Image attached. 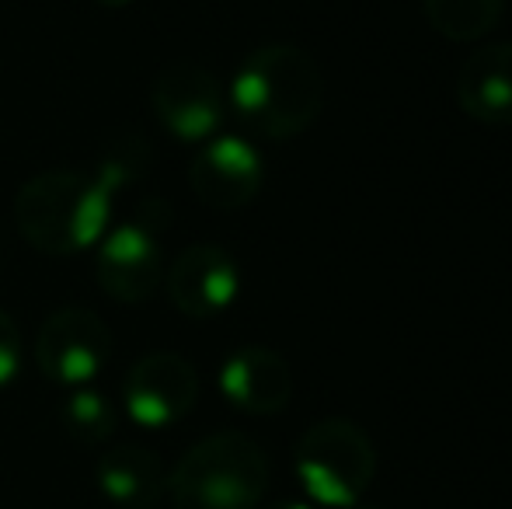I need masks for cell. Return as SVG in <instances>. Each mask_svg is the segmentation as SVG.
<instances>
[{"label":"cell","mask_w":512,"mask_h":509,"mask_svg":"<svg viewBox=\"0 0 512 509\" xmlns=\"http://www.w3.org/2000/svg\"><path fill=\"white\" fill-rule=\"evenodd\" d=\"M98 7H126V4H133V0H95Z\"/></svg>","instance_id":"cell-18"},{"label":"cell","mask_w":512,"mask_h":509,"mask_svg":"<svg viewBox=\"0 0 512 509\" xmlns=\"http://www.w3.org/2000/svg\"><path fill=\"white\" fill-rule=\"evenodd\" d=\"M95 478L108 503L122 509H150L161 499V492L168 489L161 457L150 454L147 447H136V443L105 450L98 457Z\"/></svg>","instance_id":"cell-13"},{"label":"cell","mask_w":512,"mask_h":509,"mask_svg":"<svg viewBox=\"0 0 512 509\" xmlns=\"http://www.w3.org/2000/svg\"><path fill=\"white\" fill-rule=\"evenodd\" d=\"M171 304L189 318H216L230 311L241 293V269L220 245H192L171 262Z\"/></svg>","instance_id":"cell-10"},{"label":"cell","mask_w":512,"mask_h":509,"mask_svg":"<svg viewBox=\"0 0 512 509\" xmlns=\"http://www.w3.org/2000/svg\"><path fill=\"white\" fill-rule=\"evenodd\" d=\"M457 105L485 126H512V42L474 49L457 74Z\"/></svg>","instance_id":"cell-12"},{"label":"cell","mask_w":512,"mask_h":509,"mask_svg":"<svg viewBox=\"0 0 512 509\" xmlns=\"http://www.w3.org/2000/svg\"><path fill=\"white\" fill-rule=\"evenodd\" d=\"M262 509H314V506L304 503V499H279V503H269Z\"/></svg>","instance_id":"cell-17"},{"label":"cell","mask_w":512,"mask_h":509,"mask_svg":"<svg viewBox=\"0 0 512 509\" xmlns=\"http://www.w3.org/2000/svg\"><path fill=\"white\" fill-rule=\"evenodd\" d=\"M349 509H384V506H370V503H356V506H349Z\"/></svg>","instance_id":"cell-19"},{"label":"cell","mask_w":512,"mask_h":509,"mask_svg":"<svg viewBox=\"0 0 512 509\" xmlns=\"http://www.w3.org/2000/svg\"><path fill=\"white\" fill-rule=\"evenodd\" d=\"M265 164L255 143L234 133H216L199 143L189 164V185L209 210H241L262 192Z\"/></svg>","instance_id":"cell-9"},{"label":"cell","mask_w":512,"mask_h":509,"mask_svg":"<svg viewBox=\"0 0 512 509\" xmlns=\"http://www.w3.org/2000/svg\"><path fill=\"white\" fill-rule=\"evenodd\" d=\"M136 164L122 154L105 157L91 171H42L21 185L14 220L32 248L42 255L70 258L95 248L112 227L115 196L126 189Z\"/></svg>","instance_id":"cell-1"},{"label":"cell","mask_w":512,"mask_h":509,"mask_svg":"<svg viewBox=\"0 0 512 509\" xmlns=\"http://www.w3.org/2000/svg\"><path fill=\"white\" fill-rule=\"evenodd\" d=\"M293 471L310 503L349 509L363 503L377 478V447L359 422L331 415L304 429L293 450Z\"/></svg>","instance_id":"cell-4"},{"label":"cell","mask_w":512,"mask_h":509,"mask_svg":"<svg viewBox=\"0 0 512 509\" xmlns=\"http://www.w3.org/2000/svg\"><path fill=\"white\" fill-rule=\"evenodd\" d=\"M199 374L178 353H150L129 367L122 381V408L143 429H168L192 412Z\"/></svg>","instance_id":"cell-6"},{"label":"cell","mask_w":512,"mask_h":509,"mask_svg":"<svg viewBox=\"0 0 512 509\" xmlns=\"http://www.w3.org/2000/svg\"><path fill=\"white\" fill-rule=\"evenodd\" d=\"M115 419L119 408L105 391H98L95 384L67 387L60 401V422L67 429V436L81 447H98L115 433Z\"/></svg>","instance_id":"cell-14"},{"label":"cell","mask_w":512,"mask_h":509,"mask_svg":"<svg viewBox=\"0 0 512 509\" xmlns=\"http://www.w3.org/2000/svg\"><path fill=\"white\" fill-rule=\"evenodd\" d=\"M269 454L244 433H213L192 443L168 489L178 509H258L269 492Z\"/></svg>","instance_id":"cell-3"},{"label":"cell","mask_w":512,"mask_h":509,"mask_svg":"<svg viewBox=\"0 0 512 509\" xmlns=\"http://www.w3.org/2000/svg\"><path fill=\"white\" fill-rule=\"evenodd\" d=\"M422 7L443 39L478 42L502 21L506 0H422Z\"/></svg>","instance_id":"cell-15"},{"label":"cell","mask_w":512,"mask_h":509,"mask_svg":"<svg viewBox=\"0 0 512 509\" xmlns=\"http://www.w3.org/2000/svg\"><path fill=\"white\" fill-rule=\"evenodd\" d=\"M227 109L262 140H293L324 109V74L300 46H262L237 67Z\"/></svg>","instance_id":"cell-2"},{"label":"cell","mask_w":512,"mask_h":509,"mask_svg":"<svg viewBox=\"0 0 512 509\" xmlns=\"http://www.w3.org/2000/svg\"><path fill=\"white\" fill-rule=\"evenodd\" d=\"M115 356L112 332L98 314L63 307L49 314L35 339V367L60 387L95 384Z\"/></svg>","instance_id":"cell-5"},{"label":"cell","mask_w":512,"mask_h":509,"mask_svg":"<svg viewBox=\"0 0 512 509\" xmlns=\"http://www.w3.org/2000/svg\"><path fill=\"white\" fill-rule=\"evenodd\" d=\"M220 391L248 415H276L293 398V370L276 349L244 346L220 367Z\"/></svg>","instance_id":"cell-11"},{"label":"cell","mask_w":512,"mask_h":509,"mask_svg":"<svg viewBox=\"0 0 512 509\" xmlns=\"http://www.w3.org/2000/svg\"><path fill=\"white\" fill-rule=\"evenodd\" d=\"M154 112L182 143H206L227 116V91L199 63H171L154 84Z\"/></svg>","instance_id":"cell-8"},{"label":"cell","mask_w":512,"mask_h":509,"mask_svg":"<svg viewBox=\"0 0 512 509\" xmlns=\"http://www.w3.org/2000/svg\"><path fill=\"white\" fill-rule=\"evenodd\" d=\"M21 363H25V342L14 325V318L7 311H0V387H7L14 377L21 374Z\"/></svg>","instance_id":"cell-16"},{"label":"cell","mask_w":512,"mask_h":509,"mask_svg":"<svg viewBox=\"0 0 512 509\" xmlns=\"http://www.w3.org/2000/svg\"><path fill=\"white\" fill-rule=\"evenodd\" d=\"M98 283L119 304H143L157 293L164 276V248L147 220L112 224L98 241Z\"/></svg>","instance_id":"cell-7"}]
</instances>
